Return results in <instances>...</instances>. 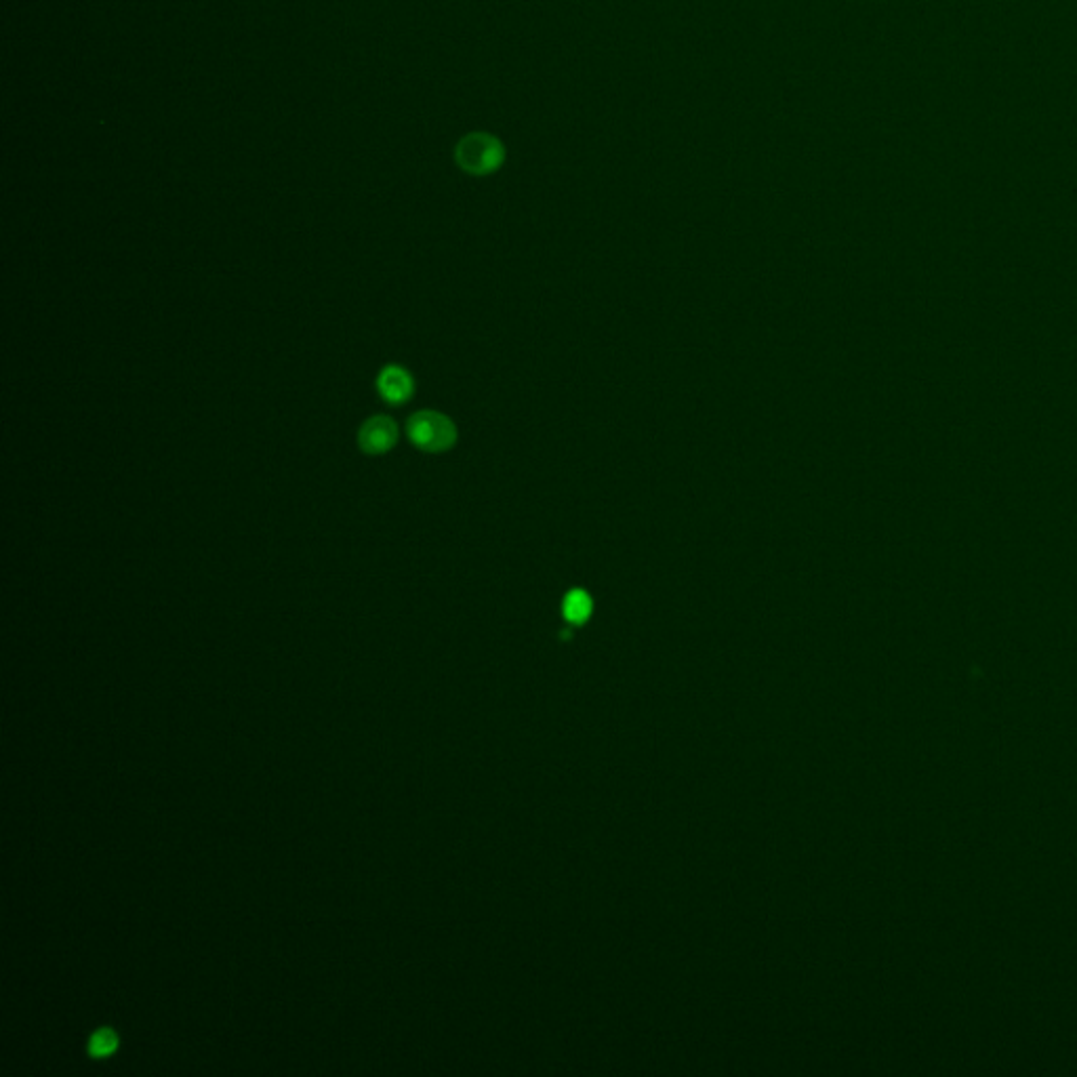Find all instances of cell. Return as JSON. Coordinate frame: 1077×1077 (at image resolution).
Returning <instances> with one entry per match:
<instances>
[{
    "instance_id": "cell-1",
    "label": "cell",
    "mask_w": 1077,
    "mask_h": 1077,
    "mask_svg": "<svg viewBox=\"0 0 1077 1077\" xmlns=\"http://www.w3.org/2000/svg\"><path fill=\"white\" fill-rule=\"evenodd\" d=\"M455 162L465 173L484 177L501 169L505 162V146L491 133H470L455 146Z\"/></svg>"
},
{
    "instance_id": "cell-2",
    "label": "cell",
    "mask_w": 1077,
    "mask_h": 1077,
    "mask_svg": "<svg viewBox=\"0 0 1077 1077\" xmlns=\"http://www.w3.org/2000/svg\"><path fill=\"white\" fill-rule=\"evenodd\" d=\"M406 436L423 453H444L455 446V423L438 411H419L406 423Z\"/></svg>"
},
{
    "instance_id": "cell-3",
    "label": "cell",
    "mask_w": 1077,
    "mask_h": 1077,
    "mask_svg": "<svg viewBox=\"0 0 1077 1077\" xmlns=\"http://www.w3.org/2000/svg\"><path fill=\"white\" fill-rule=\"evenodd\" d=\"M398 423L388 415H373L360 425L358 446L364 455H385L398 444Z\"/></svg>"
},
{
    "instance_id": "cell-4",
    "label": "cell",
    "mask_w": 1077,
    "mask_h": 1077,
    "mask_svg": "<svg viewBox=\"0 0 1077 1077\" xmlns=\"http://www.w3.org/2000/svg\"><path fill=\"white\" fill-rule=\"evenodd\" d=\"M377 394L383 402L392 406L406 404L415 394V381L413 375L398 364H388L377 375Z\"/></svg>"
},
{
    "instance_id": "cell-5",
    "label": "cell",
    "mask_w": 1077,
    "mask_h": 1077,
    "mask_svg": "<svg viewBox=\"0 0 1077 1077\" xmlns=\"http://www.w3.org/2000/svg\"><path fill=\"white\" fill-rule=\"evenodd\" d=\"M592 608H594V602L585 589H573V592L566 594L562 602V613L566 621L573 625H583L589 619V615H592Z\"/></svg>"
},
{
    "instance_id": "cell-6",
    "label": "cell",
    "mask_w": 1077,
    "mask_h": 1077,
    "mask_svg": "<svg viewBox=\"0 0 1077 1077\" xmlns=\"http://www.w3.org/2000/svg\"><path fill=\"white\" fill-rule=\"evenodd\" d=\"M114 1048H116V1038L112 1031L95 1033V1038L91 1040V1046H89L93 1056H108Z\"/></svg>"
}]
</instances>
